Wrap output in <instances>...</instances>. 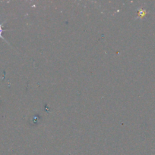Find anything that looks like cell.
Wrapping results in <instances>:
<instances>
[{
	"mask_svg": "<svg viewBox=\"0 0 155 155\" xmlns=\"http://www.w3.org/2000/svg\"><path fill=\"white\" fill-rule=\"evenodd\" d=\"M5 21H4V22H3V23L0 24V38H2V39H4V40L5 41V42H7V43H9V42H8V41L6 40V39H5L4 37H3L2 35V32L4 31V30H3V29H2V26H3V24H5Z\"/></svg>",
	"mask_w": 155,
	"mask_h": 155,
	"instance_id": "obj_1",
	"label": "cell"
}]
</instances>
